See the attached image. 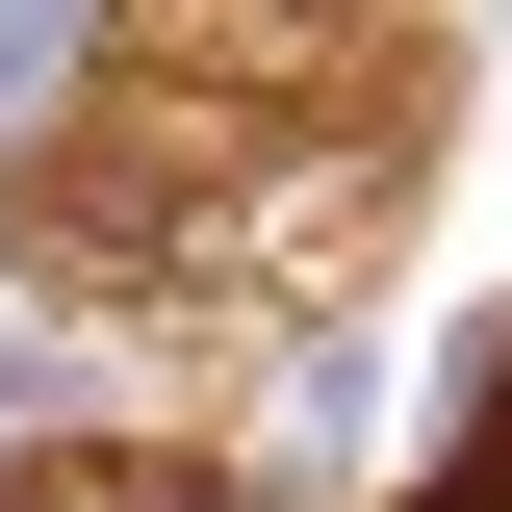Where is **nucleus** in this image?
Listing matches in <instances>:
<instances>
[{
	"label": "nucleus",
	"mask_w": 512,
	"mask_h": 512,
	"mask_svg": "<svg viewBox=\"0 0 512 512\" xmlns=\"http://www.w3.org/2000/svg\"><path fill=\"white\" fill-rule=\"evenodd\" d=\"M26 512H205V487H128V461H52Z\"/></svg>",
	"instance_id": "nucleus-2"
},
{
	"label": "nucleus",
	"mask_w": 512,
	"mask_h": 512,
	"mask_svg": "<svg viewBox=\"0 0 512 512\" xmlns=\"http://www.w3.org/2000/svg\"><path fill=\"white\" fill-rule=\"evenodd\" d=\"M410 512H512V384H487V410H461V461H436V487H410Z\"/></svg>",
	"instance_id": "nucleus-1"
}]
</instances>
